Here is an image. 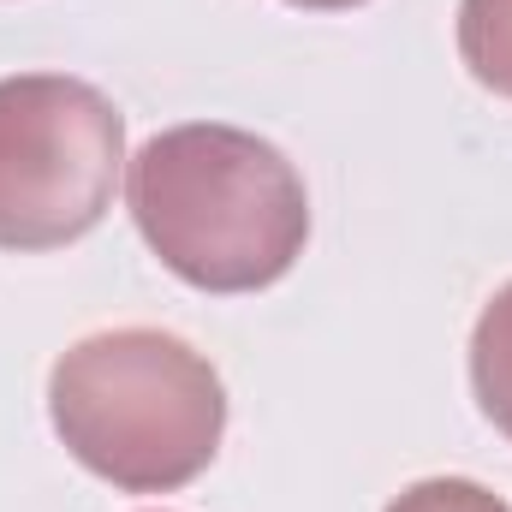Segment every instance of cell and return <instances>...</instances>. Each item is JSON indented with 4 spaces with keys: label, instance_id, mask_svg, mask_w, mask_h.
Segmentation results:
<instances>
[{
    "label": "cell",
    "instance_id": "1",
    "mask_svg": "<svg viewBox=\"0 0 512 512\" xmlns=\"http://www.w3.org/2000/svg\"><path fill=\"white\" fill-rule=\"evenodd\" d=\"M143 245L197 292H262L310 245V191L298 167L245 126L197 120L155 131L126 173Z\"/></svg>",
    "mask_w": 512,
    "mask_h": 512
},
{
    "label": "cell",
    "instance_id": "2",
    "mask_svg": "<svg viewBox=\"0 0 512 512\" xmlns=\"http://www.w3.org/2000/svg\"><path fill=\"white\" fill-rule=\"evenodd\" d=\"M48 417L90 477L126 495H173L215 465L227 387L167 328H108L54 358Z\"/></svg>",
    "mask_w": 512,
    "mask_h": 512
},
{
    "label": "cell",
    "instance_id": "3",
    "mask_svg": "<svg viewBox=\"0 0 512 512\" xmlns=\"http://www.w3.org/2000/svg\"><path fill=\"white\" fill-rule=\"evenodd\" d=\"M126 167L120 108L66 72L0 78V251H60L102 227Z\"/></svg>",
    "mask_w": 512,
    "mask_h": 512
},
{
    "label": "cell",
    "instance_id": "4",
    "mask_svg": "<svg viewBox=\"0 0 512 512\" xmlns=\"http://www.w3.org/2000/svg\"><path fill=\"white\" fill-rule=\"evenodd\" d=\"M471 393L483 417L512 441V280L483 304L471 328Z\"/></svg>",
    "mask_w": 512,
    "mask_h": 512
},
{
    "label": "cell",
    "instance_id": "5",
    "mask_svg": "<svg viewBox=\"0 0 512 512\" xmlns=\"http://www.w3.org/2000/svg\"><path fill=\"white\" fill-rule=\"evenodd\" d=\"M459 60L483 90L512 102V0H459Z\"/></svg>",
    "mask_w": 512,
    "mask_h": 512
},
{
    "label": "cell",
    "instance_id": "6",
    "mask_svg": "<svg viewBox=\"0 0 512 512\" xmlns=\"http://www.w3.org/2000/svg\"><path fill=\"white\" fill-rule=\"evenodd\" d=\"M382 512H512V507L471 477H423L405 495H393Z\"/></svg>",
    "mask_w": 512,
    "mask_h": 512
},
{
    "label": "cell",
    "instance_id": "7",
    "mask_svg": "<svg viewBox=\"0 0 512 512\" xmlns=\"http://www.w3.org/2000/svg\"><path fill=\"white\" fill-rule=\"evenodd\" d=\"M286 6H304V12H346V6H364V0H286Z\"/></svg>",
    "mask_w": 512,
    "mask_h": 512
}]
</instances>
